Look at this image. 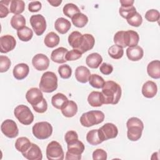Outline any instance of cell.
Here are the masks:
<instances>
[{
    "label": "cell",
    "instance_id": "cell-45",
    "mask_svg": "<svg viewBox=\"0 0 160 160\" xmlns=\"http://www.w3.org/2000/svg\"><path fill=\"white\" fill-rule=\"evenodd\" d=\"M11 60L6 56H0V72H6L11 66Z\"/></svg>",
    "mask_w": 160,
    "mask_h": 160
},
{
    "label": "cell",
    "instance_id": "cell-9",
    "mask_svg": "<svg viewBox=\"0 0 160 160\" xmlns=\"http://www.w3.org/2000/svg\"><path fill=\"white\" fill-rule=\"evenodd\" d=\"M100 137L102 141L115 138L118 134V129L116 125L108 122L98 129Z\"/></svg>",
    "mask_w": 160,
    "mask_h": 160
},
{
    "label": "cell",
    "instance_id": "cell-18",
    "mask_svg": "<svg viewBox=\"0 0 160 160\" xmlns=\"http://www.w3.org/2000/svg\"><path fill=\"white\" fill-rule=\"evenodd\" d=\"M158 91V87L156 84L152 81H148L142 87V94L147 98H154Z\"/></svg>",
    "mask_w": 160,
    "mask_h": 160
},
{
    "label": "cell",
    "instance_id": "cell-3",
    "mask_svg": "<svg viewBox=\"0 0 160 160\" xmlns=\"http://www.w3.org/2000/svg\"><path fill=\"white\" fill-rule=\"evenodd\" d=\"M39 89L42 92L50 93L58 88V77L56 74L51 71L44 72L41 78Z\"/></svg>",
    "mask_w": 160,
    "mask_h": 160
},
{
    "label": "cell",
    "instance_id": "cell-14",
    "mask_svg": "<svg viewBox=\"0 0 160 160\" xmlns=\"http://www.w3.org/2000/svg\"><path fill=\"white\" fill-rule=\"evenodd\" d=\"M22 154L28 160H41L42 159V154L40 148L34 143H31L29 148Z\"/></svg>",
    "mask_w": 160,
    "mask_h": 160
},
{
    "label": "cell",
    "instance_id": "cell-40",
    "mask_svg": "<svg viewBox=\"0 0 160 160\" xmlns=\"http://www.w3.org/2000/svg\"><path fill=\"white\" fill-rule=\"evenodd\" d=\"M108 54L112 59H119L122 57L124 54V50L121 47L114 44L108 49Z\"/></svg>",
    "mask_w": 160,
    "mask_h": 160
},
{
    "label": "cell",
    "instance_id": "cell-50",
    "mask_svg": "<svg viewBox=\"0 0 160 160\" xmlns=\"http://www.w3.org/2000/svg\"><path fill=\"white\" fill-rule=\"evenodd\" d=\"M42 8V4L40 1H31L28 4V9L31 12H35L39 11Z\"/></svg>",
    "mask_w": 160,
    "mask_h": 160
},
{
    "label": "cell",
    "instance_id": "cell-52",
    "mask_svg": "<svg viewBox=\"0 0 160 160\" xmlns=\"http://www.w3.org/2000/svg\"><path fill=\"white\" fill-rule=\"evenodd\" d=\"M64 139L66 143H68L70 141H72L75 139H78V133L74 131H68L65 136H64Z\"/></svg>",
    "mask_w": 160,
    "mask_h": 160
},
{
    "label": "cell",
    "instance_id": "cell-7",
    "mask_svg": "<svg viewBox=\"0 0 160 160\" xmlns=\"http://www.w3.org/2000/svg\"><path fill=\"white\" fill-rule=\"evenodd\" d=\"M46 157L49 160H62L64 153L61 145L56 141L50 142L46 147Z\"/></svg>",
    "mask_w": 160,
    "mask_h": 160
},
{
    "label": "cell",
    "instance_id": "cell-43",
    "mask_svg": "<svg viewBox=\"0 0 160 160\" xmlns=\"http://www.w3.org/2000/svg\"><path fill=\"white\" fill-rule=\"evenodd\" d=\"M126 20L129 25L134 27H139L142 22V18L141 15L138 12H136L134 14H133Z\"/></svg>",
    "mask_w": 160,
    "mask_h": 160
},
{
    "label": "cell",
    "instance_id": "cell-27",
    "mask_svg": "<svg viewBox=\"0 0 160 160\" xmlns=\"http://www.w3.org/2000/svg\"><path fill=\"white\" fill-rule=\"evenodd\" d=\"M82 39V34L77 31L72 32L68 36V42L69 45L73 49H77L79 48Z\"/></svg>",
    "mask_w": 160,
    "mask_h": 160
},
{
    "label": "cell",
    "instance_id": "cell-36",
    "mask_svg": "<svg viewBox=\"0 0 160 160\" xmlns=\"http://www.w3.org/2000/svg\"><path fill=\"white\" fill-rule=\"evenodd\" d=\"M127 46L134 47L138 46L139 41V36L136 31L132 30L126 31Z\"/></svg>",
    "mask_w": 160,
    "mask_h": 160
},
{
    "label": "cell",
    "instance_id": "cell-6",
    "mask_svg": "<svg viewBox=\"0 0 160 160\" xmlns=\"http://www.w3.org/2000/svg\"><path fill=\"white\" fill-rule=\"evenodd\" d=\"M32 132L38 139H48L52 133V126L47 121L38 122L32 126Z\"/></svg>",
    "mask_w": 160,
    "mask_h": 160
},
{
    "label": "cell",
    "instance_id": "cell-8",
    "mask_svg": "<svg viewBox=\"0 0 160 160\" xmlns=\"http://www.w3.org/2000/svg\"><path fill=\"white\" fill-rule=\"evenodd\" d=\"M30 24L37 36L42 35L46 29V21L41 14L32 15L30 18Z\"/></svg>",
    "mask_w": 160,
    "mask_h": 160
},
{
    "label": "cell",
    "instance_id": "cell-54",
    "mask_svg": "<svg viewBox=\"0 0 160 160\" xmlns=\"http://www.w3.org/2000/svg\"><path fill=\"white\" fill-rule=\"evenodd\" d=\"M48 2L52 6L54 7H58L59 6L61 2H62V1L61 0H59V1H54V0H48Z\"/></svg>",
    "mask_w": 160,
    "mask_h": 160
},
{
    "label": "cell",
    "instance_id": "cell-38",
    "mask_svg": "<svg viewBox=\"0 0 160 160\" xmlns=\"http://www.w3.org/2000/svg\"><path fill=\"white\" fill-rule=\"evenodd\" d=\"M63 13L69 18H72L75 14L81 12L79 8L73 3H68L64 5L62 9Z\"/></svg>",
    "mask_w": 160,
    "mask_h": 160
},
{
    "label": "cell",
    "instance_id": "cell-2",
    "mask_svg": "<svg viewBox=\"0 0 160 160\" xmlns=\"http://www.w3.org/2000/svg\"><path fill=\"white\" fill-rule=\"evenodd\" d=\"M126 126L128 128L127 136L130 141H136L141 138L144 124L140 119L136 117L129 118L126 122Z\"/></svg>",
    "mask_w": 160,
    "mask_h": 160
},
{
    "label": "cell",
    "instance_id": "cell-44",
    "mask_svg": "<svg viewBox=\"0 0 160 160\" xmlns=\"http://www.w3.org/2000/svg\"><path fill=\"white\" fill-rule=\"evenodd\" d=\"M144 16L146 19L149 22H156L159 19L160 14L158 10L152 9L146 11Z\"/></svg>",
    "mask_w": 160,
    "mask_h": 160
},
{
    "label": "cell",
    "instance_id": "cell-23",
    "mask_svg": "<svg viewBox=\"0 0 160 160\" xmlns=\"http://www.w3.org/2000/svg\"><path fill=\"white\" fill-rule=\"evenodd\" d=\"M71 27L70 21L64 18H58L54 22L55 29L60 34H64L68 32Z\"/></svg>",
    "mask_w": 160,
    "mask_h": 160
},
{
    "label": "cell",
    "instance_id": "cell-13",
    "mask_svg": "<svg viewBox=\"0 0 160 160\" xmlns=\"http://www.w3.org/2000/svg\"><path fill=\"white\" fill-rule=\"evenodd\" d=\"M43 98L42 91L37 88H30L26 94V99L32 106L39 104Z\"/></svg>",
    "mask_w": 160,
    "mask_h": 160
},
{
    "label": "cell",
    "instance_id": "cell-24",
    "mask_svg": "<svg viewBox=\"0 0 160 160\" xmlns=\"http://www.w3.org/2000/svg\"><path fill=\"white\" fill-rule=\"evenodd\" d=\"M147 72L148 75L153 79L160 78V61L154 60L151 61L147 66Z\"/></svg>",
    "mask_w": 160,
    "mask_h": 160
},
{
    "label": "cell",
    "instance_id": "cell-5",
    "mask_svg": "<svg viewBox=\"0 0 160 160\" xmlns=\"http://www.w3.org/2000/svg\"><path fill=\"white\" fill-rule=\"evenodd\" d=\"M14 114L20 123L24 125H29L34 121V115L30 109L26 105L20 104L14 110Z\"/></svg>",
    "mask_w": 160,
    "mask_h": 160
},
{
    "label": "cell",
    "instance_id": "cell-26",
    "mask_svg": "<svg viewBox=\"0 0 160 160\" xmlns=\"http://www.w3.org/2000/svg\"><path fill=\"white\" fill-rule=\"evenodd\" d=\"M102 61V56L98 52H93L89 54L86 58V64L91 68L97 69Z\"/></svg>",
    "mask_w": 160,
    "mask_h": 160
},
{
    "label": "cell",
    "instance_id": "cell-46",
    "mask_svg": "<svg viewBox=\"0 0 160 160\" xmlns=\"http://www.w3.org/2000/svg\"><path fill=\"white\" fill-rule=\"evenodd\" d=\"M11 3L9 0H3L0 1V18H4L6 17L10 12L8 6Z\"/></svg>",
    "mask_w": 160,
    "mask_h": 160
},
{
    "label": "cell",
    "instance_id": "cell-49",
    "mask_svg": "<svg viewBox=\"0 0 160 160\" xmlns=\"http://www.w3.org/2000/svg\"><path fill=\"white\" fill-rule=\"evenodd\" d=\"M108 154L107 152L102 149H97L92 152V159L94 160L97 159H107Z\"/></svg>",
    "mask_w": 160,
    "mask_h": 160
},
{
    "label": "cell",
    "instance_id": "cell-47",
    "mask_svg": "<svg viewBox=\"0 0 160 160\" xmlns=\"http://www.w3.org/2000/svg\"><path fill=\"white\" fill-rule=\"evenodd\" d=\"M82 52L77 49H73L69 51H68L66 55V60L68 61H75L82 56Z\"/></svg>",
    "mask_w": 160,
    "mask_h": 160
},
{
    "label": "cell",
    "instance_id": "cell-25",
    "mask_svg": "<svg viewBox=\"0 0 160 160\" xmlns=\"http://www.w3.org/2000/svg\"><path fill=\"white\" fill-rule=\"evenodd\" d=\"M62 114L66 118H72L78 112L77 104L73 101H68L66 104L61 108Z\"/></svg>",
    "mask_w": 160,
    "mask_h": 160
},
{
    "label": "cell",
    "instance_id": "cell-37",
    "mask_svg": "<svg viewBox=\"0 0 160 160\" xmlns=\"http://www.w3.org/2000/svg\"><path fill=\"white\" fill-rule=\"evenodd\" d=\"M114 42L116 45H118L122 48L127 46V39H126V31H118L114 36Z\"/></svg>",
    "mask_w": 160,
    "mask_h": 160
},
{
    "label": "cell",
    "instance_id": "cell-34",
    "mask_svg": "<svg viewBox=\"0 0 160 160\" xmlns=\"http://www.w3.org/2000/svg\"><path fill=\"white\" fill-rule=\"evenodd\" d=\"M26 24L25 18L21 14L14 15L11 19V25L16 30H19L24 28Z\"/></svg>",
    "mask_w": 160,
    "mask_h": 160
},
{
    "label": "cell",
    "instance_id": "cell-11",
    "mask_svg": "<svg viewBox=\"0 0 160 160\" xmlns=\"http://www.w3.org/2000/svg\"><path fill=\"white\" fill-rule=\"evenodd\" d=\"M16 45L15 38L9 34L1 36L0 38V52L7 53L13 50Z\"/></svg>",
    "mask_w": 160,
    "mask_h": 160
},
{
    "label": "cell",
    "instance_id": "cell-35",
    "mask_svg": "<svg viewBox=\"0 0 160 160\" xmlns=\"http://www.w3.org/2000/svg\"><path fill=\"white\" fill-rule=\"evenodd\" d=\"M17 35L21 41L28 42L32 39L33 32L32 30L28 26H24L22 29L17 31Z\"/></svg>",
    "mask_w": 160,
    "mask_h": 160
},
{
    "label": "cell",
    "instance_id": "cell-53",
    "mask_svg": "<svg viewBox=\"0 0 160 160\" xmlns=\"http://www.w3.org/2000/svg\"><path fill=\"white\" fill-rule=\"evenodd\" d=\"M119 2L121 4V7H129L133 6L134 2L133 0H121Z\"/></svg>",
    "mask_w": 160,
    "mask_h": 160
},
{
    "label": "cell",
    "instance_id": "cell-41",
    "mask_svg": "<svg viewBox=\"0 0 160 160\" xmlns=\"http://www.w3.org/2000/svg\"><path fill=\"white\" fill-rule=\"evenodd\" d=\"M136 8L134 6L129 7H121L119 9L120 15L124 19H128L136 12Z\"/></svg>",
    "mask_w": 160,
    "mask_h": 160
},
{
    "label": "cell",
    "instance_id": "cell-32",
    "mask_svg": "<svg viewBox=\"0 0 160 160\" xmlns=\"http://www.w3.org/2000/svg\"><path fill=\"white\" fill-rule=\"evenodd\" d=\"M25 9V3L22 0H12L10 3V12L16 14H21Z\"/></svg>",
    "mask_w": 160,
    "mask_h": 160
},
{
    "label": "cell",
    "instance_id": "cell-48",
    "mask_svg": "<svg viewBox=\"0 0 160 160\" xmlns=\"http://www.w3.org/2000/svg\"><path fill=\"white\" fill-rule=\"evenodd\" d=\"M33 109L38 113H44L48 109V103L45 98H43L42 100L37 105L32 106Z\"/></svg>",
    "mask_w": 160,
    "mask_h": 160
},
{
    "label": "cell",
    "instance_id": "cell-15",
    "mask_svg": "<svg viewBox=\"0 0 160 160\" xmlns=\"http://www.w3.org/2000/svg\"><path fill=\"white\" fill-rule=\"evenodd\" d=\"M68 152L72 155H75L81 158V154L84 151V144L78 139H75L67 143Z\"/></svg>",
    "mask_w": 160,
    "mask_h": 160
},
{
    "label": "cell",
    "instance_id": "cell-28",
    "mask_svg": "<svg viewBox=\"0 0 160 160\" xmlns=\"http://www.w3.org/2000/svg\"><path fill=\"white\" fill-rule=\"evenodd\" d=\"M68 98L62 93H57L51 98V104L56 109H61V108L68 101Z\"/></svg>",
    "mask_w": 160,
    "mask_h": 160
},
{
    "label": "cell",
    "instance_id": "cell-20",
    "mask_svg": "<svg viewBox=\"0 0 160 160\" xmlns=\"http://www.w3.org/2000/svg\"><path fill=\"white\" fill-rule=\"evenodd\" d=\"M126 55L130 61H138L143 57L144 51L139 46L129 47L126 49Z\"/></svg>",
    "mask_w": 160,
    "mask_h": 160
},
{
    "label": "cell",
    "instance_id": "cell-12",
    "mask_svg": "<svg viewBox=\"0 0 160 160\" xmlns=\"http://www.w3.org/2000/svg\"><path fill=\"white\" fill-rule=\"evenodd\" d=\"M32 64L36 70L44 71L49 68V59L46 55L39 53L32 58Z\"/></svg>",
    "mask_w": 160,
    "mask_h": 160
},
{
    "label": "cell",
    "instance_id": "cell-33",
    "mask_svg": "<svg viewBox=\"0 0 160 160\" xmlns=\"http://www.w3.org/2000/svg\"><path fill=\"white\" fill-rule=\"evenodd\" d=\"M72 24L77 28H83L88 22V18L86 15L82 12H79L75 14L72 18Z\"/></svg>",
    "mask_w": 160,
    "mask_h": 160
},
{
    "label": "cell",
    "instance_id": "cell-42",
    "mask_svg": "<svg viewBox=\"0 0 160 160\" xmlns=\"http://www.w3.org/2000/svg\"><path fill=\"white\" fill-rule=\"evenodd\" d=\"M58 73L62 79H68L72 74V69L68 64L61 65L58 68Z\"/></svg>",
    "mask_w": 160,
    "mask_h": 160
},
{
    "label": "cell",
    "instance_id": "cell-17",
    "mask_svg": "<svg viewBox=\"0 0 160 160\" xmlns=\"http://www.w3.org/2000/svg\"><path fill=\"white\" fill-rule=\"evenodd\" d=\"M29 72V68L26 63L16 64L12 71L14 77L18 80H22L27 77Z\"/></svg>",
    "mask_w": 160,
    "mask_h": 160
},
{
    "label": "cell",
    "instance_id": "cell-29",
    "mask_svg": "<svg viewBox=\"0 0 160 160\" xmlns=\"http://www.w3.org/2000/svg\"><path fill=\"white\" fill-rule=\"evenodd\" d=\"M86 140L89 144L92 146L98 145L103 142L98 129L90 130L86 134Z\"/></svg>",
    "mask_w": 160,
    "mask_h": 160
},
{
    "label": "cell",
    "instance_id": "cell-1",
    "mask_svg": "<svg viewBox=\"0 0 160 160\" xmlns=\"http://www.w3.org/2000/svg\"><path fill=\"white\" fill-rule=\"evenodd\" d=\"M121 88L119 84L113 81L105 82L102 88V94L104 97V104H116L121 96Z\"/></svg>",
    "mask_w": 160,
    "mask_h": 160
},
{
    "label": "cell",
    "instance_id": "cell-4",
    "mask_svg": "<svg viewBox=\"0 0 160 160\" xmlns=\"http://www.w3.org/2000/svg\"><path fill=\"white\" fill-rule=\"evenodd\" d=\"M104 117V112L101 111H90L81 115L80 122L82 126L89 128L103 122Z\"/></svg>",
    "mask_w": 160,
    "mask_h": 160
},
{
    "label": "cell",
    "instance_id": "cell-51",
    "mask_svg": "<svg viewBox=\"0 0 160 160\" xmlns=\"http://www.w3.org/2000/svg\"><path fill=\"white\" fill-rule=\"evenodd\" d=\"M99 70L101 73L104 75H109L113 71V67L111 64H108L106 62H103L99 68Z\"/></svg>",
    "mask_w": 160,
    "mask_h": 160
},
{
    "label": "cell",
    "instance_id": "cell-19",
    "mask_svg": "<svg viewBox=\"0 0 160 160\" xmlns=\"http://www.w3.org/2000/svg\"><path fill=\"white\" fill-rule=\"evenodd\" d=\"M68 50L63 47H59L53 50L51 54V59L56 63L62 64L66 62V55Z\"/></svg>",
    "mask_w": 160,
    "mask_h": 160
},
{
    "label": "cell",
    "instance_id": "cell-31",
    "mask_svg": "<svg viewBox=\"0 0 160 160\" xmlns=\"http://www.w3.org/2000/svg\"><path fill=\"white\" fill-rule=\"evenodd\" d=\"M31 145L29 139L26 137H20L15 142L16 149L21 153L26 151Z\"/></svg>",
    "mask_w": 160,
    "mask_h": 160
},
{
    "label": "cell",
    "instance_id": "cell-30",
    "mask_svg": "<svg viewBox=\"0 0 160 160\" xmlns=\"http://www.w3.org/2000/svg\"><path fill=\"white\" fill-rule=\"evenodd\" d=\"M59 36L56 33L54 32H50L46 35L44 42L47 47L52 48L59 44Z\"/></svg>",
    "mask_w": 160,
    "mask_h": 160
},
{
    "label": "cell",
    "instance_id": "cell-16",
    "mask_svg": "<svg viewBox=\"0 0 160 160\" xmlns=\"http://www.w3.org/2000/svg\"><path fill=\"white\" fill-rule=\"evenodd\" d=\"M95 44V39L93 36L91 34H82V39L81 44L78 48L82 54L92 49Z\"/></svg>",
    "mask_w": 160,
    "mask_h": 160
},
{
    "label": "cell",
    "instance_id": "cell-21",
    "mask_svg": "<svg viewBox=\"0 0 160 160\" xmlns=\"http://www.w3.org/2000/svg\"><path fill=\"white\" fill-rule=\"evenodd\" d=\"M90 76V71L84 66H78L75 70V78L79 82L86 83L89 81Z\"/></svg>",
    "mask_w": 160,
    "mask_h": 160
},
{
    "label": "cell",
    "instance_id": "cell-22",
    "mask_svg": "<svg viewBox=\"0 0 160 160\" xmlns=\"http://www.w3.org/2000/svg\"><path fill=\"white\" fill-rule=\"evenodd\" d=\"M88 102L92 107H100L104 104V97L101 92L92 91L88 97Z\"/></svg>",
    "mask_w": 160,
    "mask_h": 160
},
{
    "label": "cell",
    "instance_id": "cell-39",
    "mask_svg": "<svg viewBox=\"0 0 160 160\" xmlns=\"http://www.w3.org/2000/svg\"><path fill=\"white\" fill-rule=\"evenodd\" d=\"M89 83L92 87L97 89H100L103 87L105 81L101 76L97 74H91L89 77Z\"/></svg>",
    "mask_w": 160,
    "mask_h": 160
},
{
    "label": "cell",
    "instance_id": "cell-10",
    "mask_svg": "<svg viewBox=\"0 0 160 160\" xmlns=\"http://www.w3.org/2000/svg\"><path fill=\"white\" fill-rule=\"evenodd\" d=\"M1 132L9 138H14L19 134V129L16 123L12 119H6L1 125Z\"/></svg>",
    "mask_w": 160,
    "mask_h": 160
}]
</instances>
